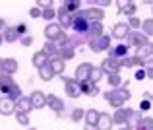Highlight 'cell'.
Instances as JSON below:
<instances>
[{
  "label": "cell",
  "instance_id": "obj_33",
  "mask_svg": "<svg viewBox=\"0 0 153 130\" xmlns=\"http://www.w3.org/2000/svg\"><path fill=\"white\" fill-rule=\"evenodd\" d=\"M108 86H111L112 89L120 87L122 86V76L120 74H108Z\"/></svg>",
  "mask_w": 153,
  "mask_h": 130
},
{
  "label": "cell",
  "instance_id": "obj_29",
  "mask_svg": "<svg viewBox=\"0 0 153 130\" xmlns=\"http://www.w3.org/2000/svg\"><path fill=\"white\" fill-rule=\"evenodd\" d=\"M41 51L45 52L49 58H52V56L58 55V47H56V43H52V41H47V43H45V47H43Z\"/></svg>",
  "mask_w": 153,
  "mask_h": 130
},
{
  "label": "cell",
  "instance_id": "obj_39",
  "mask_svg": "<svg viewBox=\"0 0 153 130\" xmlns=\"http://www.w3.org/2000/svg\"><path fill=\"white\" fill-rule=\"evenodd\" d=\"M120 68H134V56H124L122 60H118Z\"/></svg>",
  "mask_w": 153,
  "mask_h": 130
},
{
  "label": "cell",
  "instance_id": "obj_31",
  "mask_svg": "<svg viewBox=\"0 0 153 130\" xmlns=\"http://www.w3.org/2000/svg\"><path fill=\"white\" fill-rule=\"evenodd\" d=\"M39 78H41L43 82H49V80H52V78H54V74H52V70H51L49 62H47L43 68H39Z\"/></svg>",
  "mask_w": 153,
  "mask_h": 130
},
{
  "label": "cell",
  "instance_id": "obj_45",
  "mask_svg": "<svg viewBox=\"0 0 153 130\" xmlns=\"http://www.w3.org/2000/svg\"><path fill=\"white\" fill-rule=\"evenodd\" d=\"M134 78L136 80H146V68H140V70L134 74Z\"/></svg>",
  "mask_w": 153,
  "mask_h": 130
},
{
  "label": "cell",
  "instance_id": "obj_2",
  "mask_svg": "<svg viewBox=\"0 0 153 130\" xmlns=\"http://www.w3.org/2000/svg\"><path fill=\"white\" fill-rule=\"evenodd\" d=\"M76 16L83 18L87 23H101L103 18H105V12L99 10V8H87V10H79Z\"/></svg>",
  "mask_w": 153,
  "mask_h": 130
},
{
  "label": "cell",
  "instance_id": "obj_36",
  "mask_svg": "<svg viewBox=\"0 0 153 130\" xmlns=\"http://www.w3.org/2000/svg\"><path fill=\"white\" fill-rule=\"evenodd\" d=\"M83 117H85V111H83V109H79V107H76L74 111L70 113V119L74 120V123H79V120H83Z\"/></svg>",
  "mask_w": 153,
  "mask_h": 130
},
{
  "label": "cell",
  "instance_id": "obj_8",
  "mask_svg": "<svg viewBox=\"0 0 153 130\" xmlns=\"http://www.w3.org/2000/svg\"><path fill=\"white\" fill-rule=\"evenodd\" d=\"M19 64L18 60L14 58H0V74H8V76H14L18 72Z\"/></svg>",
  "mask_w": 153,
  "mask_h": 130
},
{
  "label": "cell",
  "instance_id": "obj_25",
  "mask_svg": "<svg viewBox=\"0 0 153 130\" xmlns=\"http://www.w3.org/2000/svg\"><path fill=\"white\" fill-rule=\"evenodd\" d=\"M99 115H101V111H97V109H89V111H85V117H83V120H85L87 126H97Z\"/></svg>",
  "mask_w": 153,
  "mask_h": 130
},
{
  "label": "cell",
  "instance_id": "obj_54",
  "mask_svg": "<svg viewBox=\"0 0 153 130\" xmlns=\"http://www.w3.org/2000/svg\"><path fill=\"white\" fill-rule=\"evenodd\" d=\"M151 14H153V12H151Z\"/></svg>",
  "mask_w": 153,
  "mask_h": 130
},
{
  "label": "cell",
  "instance_id": "obj_19",
  "mask_svg": "<svg viewBox=\"0 0 153 130\" xmlns=\"http://www.w3.org/2000/svg\"><path fill=\"white\" fill-rule=\"evenodd\" d=\"M72 29H74L78 35H85V33H87V29H89V23H87L83 18H79V16H74V22H72Z\"/></svg>",
  "mask_w": 153,
  "mask_h": 130
},
{
  "label": "cell",
  "instance_id": "obj_24",
  "mask_svg": "<svg viewBox=\"0 0 153 130\" xmlns=\"http://www.w3.org/2000/svg\"><path fill=\"white\" fill-rule=\"evenodd\" d=\"M0 33H2V41H6V43H16V41H19V35H18V31H16V25H14V27L8 25L6 29H2Z\"/></svg>",
  "mask_w": 153,
  "mask_h": 130
},
{
  "label": "cell",
  "instance_id": "obj_30",
  "mask_svg": "<svg viewBox=\"0 0 153 130\" xmlns=\"http://www.w3.org/2000/svg\"><path fill=\"white\" fill-rule=\"evenodd\" d=\"M142 33L146 35V37H153V18H147L142 22Z\"/></svg>",
  "mask_w": 153,
  "mask_h": 130
},
{
  "label": "cell",
  "instance_id": "obj_1",
  "mask_svg": "<svg viewBox=\"0 0 153 130\" xmlns=\"http://www.w3.org/2000/svg\"><path fill=\"white\" fill-rule=\"evenodd\" d=\"M103 95H105V99H107V103H111V107L122 109L124 103L132 97V91L126 86H120V87H116V89H111V91H105Z\"/></svg>",
  "mask_w": 153,
  "mask_h": 130
},
{
  "label": "cell",
  "instance_id": "obj_14",
  "mask_svg": "<svg viewBox=\"0 0 153 130\" xmlns=\"http://www.w3.org/2000/svg\"><path fill=\"white\" fill-rule=\"evenodd\" d=\"M79 91H82V95H87V97H95L99 95V86L97 84H93L91 80H85V82H79Z\"/></svg>",
  "mask_w": 153,
  "mask_h": 130
},
{
  "label": "cell",
  "instance_id": "obj_9",
  "mask_svg": "<svg viewBox=\"0 0 153 130\" xmlns=\"http://www.w3.org/2000/svg\"><path fill=\"white\" fill-rule=\"evenodd\" d=\"M47 105L54 111L56 117H62L64 115V109H66V105H64V101L60 99V97L56 95H47Z\"/></svg>",
  "mask_w": 153,
  "mask_h": 130
},
{
  "label": "cell",
  "instance_id": "obj_51",
  "mask_svg": "<svg viewBox=\"0 0 153 130\" xmlns=\"http://www.w3.org/2000/svg\"><path fill=\"white\" fill-rule=\"evenodd\" d=\"M27 130H37V128H27Z\"/></svg>",
  "mask_w": 153,
  "mask_h": 130
},
{
  "label": "cell",
  "instance_id": "obj_12",
  "mask_svg": "<svg viewBox=\"0 0 153 130\" xmlns=\"http://www.w3.org/2000/svg\"><path fill=\"white\" fill-rule=\"evenodd\" d=\"M130 115H132V109H126V107L116 109L114 115H112V123H114V124H120V126H126Z\"/></svg>",
  "mask_w": 153,
  "mask_h": 130
},
{
  "label": "cell",
  "instance_id": "obj_35",
  "mask_svg": "<svg viewBox=\"0 0 153 130\" xmlns=\"http://www.w3.org/2000/svg\"><path fill=\"white\" fill-rule=\"evenodd\" d=\"M149 109H151V93H146V99L140 101V109H138V111L146 113V111H149Z\"/></svg>",
  "mask_w": 153,
  "mask_h": 130
},
{
  "label": "cell",
  "instance_id": "obj_16",
  "mask_svg": "<svg viewBox=\"0 0 153 130\" xmlns=\"http://www.w3.org/2000/svg\"><path fill=\"white\" fill-rule=\"evenodd\" d=\"M56 18H58V25L62 27V29H72V22H74V16L72 14H68L62 8H58V10H56Z\"/></svg>",
  "mask_w": 153,
  "mask_h": 130
},
{
  "label": "cell",
  "instance_id": "obj_32",
  "mask_svg": "<svg viewBox=\"0 0 153 130\" xmlns=\"http://www.w3.org/2000/svg\"><path fill=\"white\" fill-rule=\"evenodd\" d=\"M153 55V47H151V43L149 45H143V47H140L138 49V52H136V56L138 58H142V60H146L147 56H151Z\"/></svg>",
  "mask_w": 153,
  "mask_h": 130
},
{
  "label": "cell",
  "instance_id": "obj_20",
  "mask_svg": "<svg viewBox=\"0 0 153 130\" xmlns=\"http://www.w3.org/2000/svg\"><path fill=\"white\" fill-rule=\"evenodd\" d=\"M49 66L52 70V74L54 76H60L64 74V68H66V64H64L62 58H58V56H52V58H49Z\"/></svg>",
  "mask_w": 153,
  "mask_h": 130
},
{
  "label": "cell",
  "instance_id": "obj_41",
  "mask_svg": "<svg viewBox=\"0 0 153 130\" xmlns=\"http://www.w3.org/2000/svg\"><path fill=\"white\" fill-rule=\"evenodd\" d=\"M16 119H18V123L22 124V126H27L29 124V115H25V113H14Z\"/></svg>",
  "mask_w": 153,
  "mask_h": 130
},
{
  "label": "cell",
  "instance_id": "obj_28",
  "mask_svg": "<svg viewBox=\"0 0 153 130\" xmlns=\"http://www.w3.org/2000/svg\"><path fill=\"white\" fill-rule=\"evenodd\" d=\"M56 56L62 58V60H72L76 56V49L68 45V47H64V49H58V55H56Z\"/></svg>",
  "mask_w": 153,
  "mask_h": 130
},
{
  "label": "cell",
  "instance_id": "obj_46",
  "mask_svg": "<svg viewBox=\"0 0 153 130\" xmlns=\"http://www.w3.org/2000/svg\"><path fill=\"white\" fill-rule=\"evenodd\" d=\"M29 16H31V18H41V10H39L37 6L31 8V10H29Z\"/></svg>",
  "mask_w": 153,
  "mask_h": 130
},
{
  "label": "cell",
  "instance_id": "obj_53",
  "mask_svg": "<svg viewBox=\"0 0 153 130\" xmlns=\"http://www.w3.org/2000/svg\"><path fill=\"white\" fill-rule=\"evenodd\" d=\"M151 47H153V43H151Z\"/></svg>",
  "mask_w": 153,
  "mask_h": 130
},
{
  "label": "cell",
  "instance_id": "obj_5",
  "mask_svg": "<svg viewBox=\"0 0 153 130\" xmlns=\"http://www.w3.org/2000/svg\"><path fill=\"white\" fill-rule=\"evenodd\" d=\"M126 45L128 47L140 49V47H143V45H149V41H147V37L142 33V31H130L128 37H126Z\"/></svg>",
  "mask_w": 153,
  "mask_h": 130
},
{
  "label": "cell",
  "instance_id": "obj_47",
  "mask_svg": "<svg viewBox=\"0 0 153 130\" xmlns=\"http://www.w3.org/2000/svg\"><path fill=\"white\" fill-rule=\"evenodd\" d=\"M146 78L147 80H153V66H147L146 68Z\"/></svg>",
  "mask_w": 153,
  "mask_h": 130
},
{
  "label": "cell",
  "instance_id": "obj_27",
  "mask_svg": "<svg viewBox=\"0 0 153 130\" xmlns=\"http://www.w3.org/2000/svg\"><path fill=\"white\" fill-rule=\"evenodd\" d=\"M87 39H97V37H101L103 33V23H89V29H87Z\"/></svg>",
  "mask_w": 153,
  "mask_h": 130
},
{
  "label": "cell",
  "instance_id": "obj_34",
  "mask_svg": "<svg viewBox=\"0 0 153 130\" xmlns=\"http://www.w3.org/2000/svg\"><path fill=\"white\" fill-rule=\"evenodd\" d=\"M41 18H45L47 22H52V19L56 18V10H54V6H51V8H45V10H41Z\"/></svg>",
  "mask_w": 153,
  "mask_h": 130
},
{
  "label": "cell",
  "instance_id": "obj_52",
  "mask_svg": "<svg viewBox=\"0 0 153 130\" xmlns=\"http://www.w3.org/2000/svg\"><path fill=\"white\" fill-rule=\"evenodd\" d=\"M151 101H153V93H151Z\"/></svg>",
  "mask_w": 153,
  "mask_h": 130
},
{
  "label": "cell",
  "instance_id": "obj_18",
  "mask_svg": "<svg viewBox=\"0 0 153 130\" xmlns=\"http://www.w3.org/2000/svg\"><path fill=\"white\" fill-rule=\"evenodd\" d=\"M116 8H118V14H124L128 18L136 14V2H132V0H126V2L120 0V2H116Z\"/></svg>",
  "mask_w": 153,
  "mask_h": 130
},
{
  "label": "cell",
  "instance_id": "obj_37",
  "mask_svg": "<svg viewBox=\"0 0 153 130\" xmlns=\"http://www.w3.org/2000/svg\"><path fill=\"white\" fill-rule=\"evenodd\" d=\"M136 130H153V117H146V119H142V123H140V126Z\"/></svg>",
  "mask_w": 153,
  "mask_h": 130
},
{
  "label": "cell",
  "instance_id": "obj_17",
  "mask_svg": "<svg viewBox=\"0 0 153 130\" xmlns=\"http://www.w3.org/2000/svg\"><path fill=\"white\" fill-rule=\"evenodd\" d=\"M130 31L132 29L126 25V23H114V27H112V31H111V37L116 39V41H122V39L128 37V33H130Z\"/></svg>",
  "mask_w": 153,
  "mask_h": 130
},
{
  "label": "cell",
  "instance_id": "obj_26",
  "mask_svg": "<svg viewBox=\"0 0 153 130\" xmlns=\"http://www.w3.org/2000/svg\"><path fill=\"white\" fill-rule=\"evenodd\" d=\"M47 62H49V56H47L43 51H37V52L33 55V58H31V64H33L37 70H39V68H43Z\"/></svg>",
  "mask_w": 153,
  "mask_h": 130
},
{
  "label": "cell",
  "instance_id": "obj_3",
  "mask_svg": "<svg viewBox=\"0 0 153 130\" xmlns=\"http://www.w3.org/2000/svg\"><path fill=\"white\" fill-rule=\"evenodd\" d=\"M89 43V49L93 52H105L111 49V35H101L97 39H87Z\"/></svg>",
  "mask_w": 153,
  "mask_h": 130
},
{
  "label": "cell",
  "instance_id": "obj_38",
  "mask_svg": "<svg viewBox=\"0 0 153 130\" xmlns=\"http://www.w3.org/2000/svg\"><path fill=\"white\" fill-rule=\"evenodd\" d=\"M126 25L130 27L132 31H138V27L142 25V19L140 18H136V16H132V18H128V22H126Z\"/></svg>",
  "mask_w": 153,
  "mask_h": 130
},
{
  "label": "cell",
  "instance_id": "obj_43",
  "mask_svg": "<svg viewBox=\"0 0 153 130\" xmlns=\"http://www.w3.org/2000/svg\"><path fill=\"white\" fill-rule=\"evenodd\" d=\"M16 31H18L19 37H23V35H27V25L25 23H18V25H16Z\"/></svg>",
  "mask_w": 153,
  "mask_h": 130
},
{
  "label": "cell",
  "instance_id": "obj_44",
  "mask_svg": "<svg viewBox=\"0 0 153 130\" xmlns=\"http://www.w3.org/2000/svg\"><path fill=\"white\" fill-rule=\"evenodd\" d=\"M31 43H33V37H31V35H23V37H19V45H23V47H29Z\"/></svg>",
  "mask_w": 153,
  "mask_h": 130
},
{
  "label": "cell",
  "instance_id": "obj_49",
  "mask_svg": "<svg viewBox=\"0 0 153 130\" xmlns=\"http://www.w3.org/2000/svg\"><path fill=\"white\" fill-rule=\"evenodd\" d=\"M83 130H97V128H95V126H87V124H85V128H83Z\"/></svg>",
  "mask_w": 153,
  "mask_h": 130
},
{
  "label": "cell",
  "instance_id": "obj_15",
  "mask_svg": "<svg viewBox=\"0 0 153 130\" xmlns=\"http://www.w3.org/2000/svg\"><path fill=\"white\" fill-rule=\"evenodd\" d=\"M16 113V101H12L10 97H0V115L2 117H10Z\"/></svg>",
  "mask_w": 153,
  "mask_h": 130
},
{
  "label": "cell",
  "instance_id": "obj_10",
  "mask_svg": "<svg viewBox=\"0 0 153 130\" xmlns=\"http://www.w3.org/2000/svg\"><path fill=\"white\" fill-rule=\"evenodd\" d=\"M128 51H130V47H128V45H124V43H120V45H114V47H111L107 52H108V58L122 60L124 56H128Z\"/></svg>",
  "mask_w": 153,
  "mask_h": 130
},
{
  "label": "cell",
  "instance_id": "obj_22",
  "mask_svg": "<svg viewBox=\"0 0 153 130\" xmlns=\"http://www.w3.org/2000/svg\"><path fill=\"white\" fill-rule=\"evenodd\" d=\"M112 117H111V113H101L99 115V120H97V130H111L112 128Z\"/></svg>",
  "mask_w": 153,
  "mask_h": 130
},
{
  "label": "cell",
  "instance_id": "obj_42",
  "mask_svg": "<svg viewBox=\"0 0 153 130\" xmlns=\"http://www.w3.org/2000/svg\"><path fill=\"white\" fill-rule=\"evenodd\" d=\"M89 6L91 8H99V10H101V8H105V6H111V0H91Z\"/></svg>",
  "mask_w": 153,
  "mask_h": 130
},
{
  "label": "cell",
  "instance_id": "obj_11",
  "mask_svg": "<svg viewBox=\"0 0 153 130\" xmlns=\"http://www.w3.org/2000/svg\"><path fill=\"white\" fill-rule=\"evenodd\" d=\"M101 72L103 74H120V64H118V60H114V58H105L103 62H101Z\"/></svg>",
  "mask_w": 153,
  "mask_h": 130
},
{
  "label": "cell",
  "instance_id": "obj_50",
  "mask_svg": "<svg viewBox=\"0 0 153 130\" xmlns=\"http://www.w3.org/2000/svg\"><path fill=\"white\" fill-rule=\"evenodd\" d=\"M0 45H2V33H0Z\"/></svg>",
  "mask_w": 153,
  "mask_h": 130
},
{
  "label": "cell",
  "instance_id": "obj_40",
  "mask_svg": "<svg viewBox=\"0 0 153 130\" xmlns=\"http://www.w3.org/2000/svg\"><path fill=\"white\" fill-rule=\"evenodd\" d=\"M101 78H103V72H101V68H93V72H91L89 80H91L93 84H99V82H101Z\"/></svg>",
  "mask_w": 153,
  "mask_h": 130
},
{
  "label": "cell",
  "instance_id": "obj_48",
  "mask_svg": "<svg viewBox=\"0 0 153 130\" xmlns=\"http://www.w3.org/2000/svg\"><path fill=\"white\" fill-rule=\"evenodd\" d=\"M6 27H8L6 19H4V18H0V31H2V29H6Z\"/></svg>",
  "mask_w": 153,
  "mask_h": 130
},
{
  "label": "cell",
  "instance_id": "obj_7",
  "mask_svg": "<svg viewBox=\"0 0 153 130\" xmlns=\"http://www.w3.org/2000/svg\"><path fill=\"white\" fill-rule=\"evenodd\" d=\"M45 37H47V41H52V43H56L60 39V35H64V29L58 25V23H54V22H51L49 25L45 27Z\"/></svg>",
  "mask_w": 153,
  "mask_h": 130
},
{
  "label": "cell",
  "instance_id": "obj_13",
  "mask_svg": "<svg viewBox=\"0 0 153 130\" xmlns=\"http://www.w3.org/2000/svg\"><path fill=\"white\" fill-rule=\"evenodd\" d=\"M29 101H31V107L33 109L47 107V95H45V91H41V89H35V91L29 95Z\"/></svg>",
  "mask_w": 153,
  "mask_h": 130
},
{
  "label": "cell",
  "instance_id": "obj_21",
  "mask_svg": "<svg viewBox=\"0 0 153 130\" xmlns=\"http://www.w3.org/2000/svg\"><path fill=\"white\" fill-rule=\"evenodd\" d=\"M60 8H62V10H66L68 14L76 16L79 10H82V2H79V0H64V2L60 4Z\"/></svg>",
  "mask_w": 153,
  "mask_h": 130
},
{
  "label": "cell",
  "instance_id": "obj_4",
  "mask_svg": "<svg viewBox=\"0 0 153 130\" xmlns=\"http://www.w3.org/2000/svg\"><path fill=\"white\" fill-rule=\"evenodd\" d=\"M62 82H64V91H66V95L70 97V99H78V97L82 95V91H79V84L76 82L74 78H64V76H62Z\"/></svg>",
  "mask_w": 153,
  "mask_h": 130
},
{
  "label": "cell",
  "instance_id": "obj_23",
  "mask_svg": "<svg viewBox=\"0 0 153 130\" xmlns=\"http://www.w3.org/2000/svg\"><path fill=\"white\" fill-rule=\"evenodd\" d=\"M33 111V107H31V101L29 97H19L18 101H16V113H25V115H29V113Z\"/></svg>",
  "mask_w": 153,
  "mask_h": 130
},
{
  "label": "cell",
  "instance_id": "obj_6",
  "mask_svg": "<svg viewBox=\"0 0 153 130\" xmlns=\"http://www.w3.org/2000/svg\"><path fill=\"white\" fill-rule=\"evenodd\" d=\"M93 64L91 62H82L78 68H76V74H74V80L76 82H85V80H89V76H91V72H93Z\"/></svg>",
  "mask_w": 153,
  "mask_h": 130
}]
</instances>
